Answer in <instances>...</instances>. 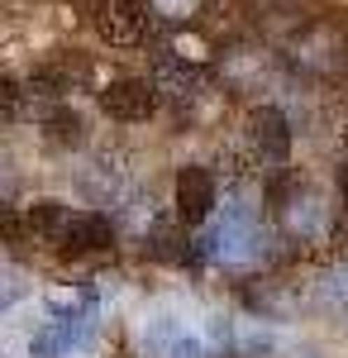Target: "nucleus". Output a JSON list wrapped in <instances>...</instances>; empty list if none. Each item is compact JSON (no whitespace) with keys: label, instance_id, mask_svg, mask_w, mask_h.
<instances>
[{"label":"nucleus","instance_id":"obj_6","mask_svg":"<svg viewBox=\"0 0 348 358\" xmlns=\"http://www.w3.org/2000/svg\"><path fill=\"white\" fill-rule=\"evenodd\" d=\"M81 320H72V315H57V320H48L43 330L34 334V354L38 358H62L72 344H81Z\"/></svg>","mask_w":348,"mask_h":358},{"label":"nucleus","instance_id":"obj_3","mask_svg":"<svg viewBox=\"0 0 348 358\" xmlns=\"http://www.w3.org/2000/svg\"><path fill=\"white\" fill-rule=\"evenodd\" d=\"M101 106H106V115H115V120H148V115L158 110V86L138 82V77H119V82L106 86Z\"/></svg>","mask_w":348,"mask_h":358},{"label":"nucleus","instance_id":"obj_13","mask_svg":"<svg viewBox=\"0 0 348 358\" xmlns=\"http://www.w3.org/2000/svg\"><path fill=\"white\" fill-rule=\"evenodd\" d=\"M15 234H20V215L10 206H0V244H15Z\"/></svg>","mask_w":348,"mask_h":358},{"label":"nucleus","instance_id":"obj_2","mask_svg":"<svg viewBox=\"0 0 348 358\" xmlns=\"http://www.w3.org/2000/svg\"><path fill=\"white\" fill-rule=\"evenodd\" d=\"M148 5H138V0H101L96 5V29L106 34L110 43H143V34H148Z\"/></svg>","mask_w":348,"mask_h":358},{"label":"nucleus","instance_id":"obj_9","mask_svg":"<svg viewBox=\"0 0 348 358\" xmlns=\"http://www.w3.org/2000/svg\"><path fill=\"white\" fill-rule=\"evenodd\" d=\"M43 138H48V143H57V148H77L81 138H86V124H81L77 110L57 106V110L43 115Z\"/></svg>","mask_w":348,"mask_h":358},{"label":"nucleus","instance_id":"obj_12","mask_svg":"<svg viewBox=\"0 0 348 358\" xmlns=\"http://www.w3.org/2000/svg\"><path fill=\"white\" fill-rule=\"evenodd\" d=\"M191 5H196V0H148V10H153L158 20H187Z\"/></svg>","mask_w":348,"mask_h":358},{"label":"nucleus","instance_id":"obj_4","mask_svg":"<svg viewBox=\"0 0 348 358\" xmlns=\"http://www.w3.org/2000/svg\"><path fill=\"white\" fill-rule=\"evenodd\" d=\"M215 210V177L205 167H182L177 172V215L182 224H205Z\"/></svg>","mask_w":348,"mask_h":358},{"label":"nucleus","instance_id":"obj_11","mask_svg":"<svg viewBox=\"0 0 348 358\" xmlns=\"http://www.w3.org/2000/svg\"><path fill=\"white\" fill-rule=\"evenodd\" d=\"M34 96V91H24V86H15V82H0V115L5 120H15V115L24 110V101Z\"/></svg>","mask_w":348,"mask_h":358},{"label":"nucleus","instance_id":"obj_5","mask_svg":"<svg viewBox=\"0 0 348 358\" xmlns=\"http://www.w3.org/2000/svg\"><path fill=\"white\" fill-rule=\"evenodd\" d=\"M110 239H115V229H110V220L96 215V210L72 215V220H67V234H62L67 253H101V248H110Z\"/></svg>","mask_w":348,"mask_h":358},{"label":"nucleus","instance_id":"obj_10","mask_svg":"<svg viewBox=\"0 0 348 358\" xmlns=\"http://www.w3.org/2000/svg\"><path fill=\"white\" fill-rule=\"evenodd\" d=\"M67 206L62 201H34V210H29V229L38 234V239H62L67 234Z\"/></svg>","mask_w":348,"mask_h":358},{"label":"nucleus","instance_id":"obj_7","mask_svg":"<svg viewBox=\"0 0 348 358\" xmlns=\"http://www.w3.org/2000/svg\"><path fill=\"white\" fill-rule=\"evenodd\" d=\"M210 244L219 258H243L248 253V244H253V224H248V215L243 210H229L224 215V224L210 234Z\"/></svg>","mask_w":348,"mask_h":358},{"label":"nucleus","instance_id":"obj_14","mask_svg":"<svg viewBox=\"0 0 348 358\" xmlns=\"http://www.w3.org/2000/svg\"><path fill=\"white\" fill-rule=\"evenodd\" d=\"M15 301H20V282H15V277H0V310L15 306Z\"/></svg>","mask_w":348,"mask_h":358},{"label":"nucleus","instance_id":"obj_1","mask_svg":"<svg viewBox=\"0 0 348 358\" xmlns=\"http://www.w3.org/2000/svg\"><path fill=\"white\" fill-rule=\"evenodd\" d=\"M248 143H253V153H258V163H287V153H291V129H287V115L277 110V106H258V110L248 115Z\"/></svg>","mask_w":348,"mask_h":358},{"label":"nucleus","instance_id":"obj_16","mask_svg":"<svg viewBox=\"0 0 348 358\" xmlns=\"http://www.w3.org/2000/svg\"><path fill=\"white\" fill-rule=\"evenodd\" d=\"M339 201H344V215H348V158L339 163Z\"/></svg>","mask_w":348,"mask_h":358},{"label":"nucleus","instance_id":"obj_8","mask_svg":"<svg viewBox=\"0 0 348 358\" xmlns=\"http://www.w3.org/2000/svg\"><path fill=\"white\" fill-rule=\"evenodd\" d=\"M143 248H148V258H158V263H187L191 258V244H187V229H182V224H153Z\"/></svg>","mask_w":348,"mask_h":358},{"label":"nucleus","instance_id":"obj_15","mask_svg":"<svg viewBox=\"0 0 348 358\" xmlns=\"http://www.w3.org/2000/svg\"><path fill=\"white\" fill-rule=\"evenodd\" d=\"M339 67L348 72V20L339 24Z\"/></svg>","mask_w":348,"mask_h":358}]
</instances>
